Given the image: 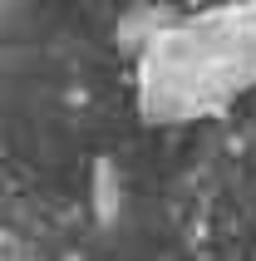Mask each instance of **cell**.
I'll list each match as a JSON object with an SVG mask.
<instances>
[{
  "mask_svg": "<svg viewBox=\"0 0 256 261\" xmlns=\"http://www.w3.org/2000/svg\"><path fill=\"white\" fill-rule=\"evenodd\" d=\"M256 94V0L187 10L133 59V99L153 128H187Z\"/></svg>",
  "mask_w": 256,
  "mask_h": 261,
  "instance_id": "obj_1",
  "label": "cell"
},
{
  "mask_svg": "<svg viewBox=\"0 0 256 261\" xmlns=\"http://www.w3.org/2000/svg\"><path fill=\"white\" fill-rule=\"evenodd\" d=\"M89 192H94V217L104 227H114L118 212H123V173H118V163L104 153L94 163V177H89Z\"/></svg>",
  "mask_w": 256,
  "mask_h": 261,
  "instance_id": "obj_2",
  "label": "cell"
}]
</instances>
